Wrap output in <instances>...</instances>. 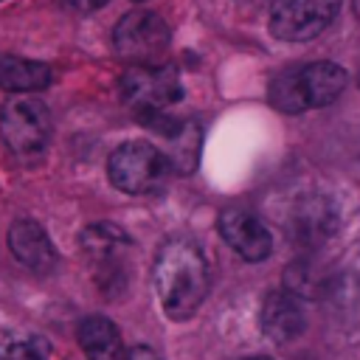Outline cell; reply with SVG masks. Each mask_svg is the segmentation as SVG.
Returning <instances> with one entry per match:
<instances>
[{
    "instance_id": "obj_1",
    "label": "cell",
    "mask_w": 360,
    "mask_h": 360,
    "mask_svg": "<svg viewBox=\"0 0 360 360\" xmlns=\"http://www.w3.org/2000/svg\"><path fill=\"white\" fill-rule=\"evenodd\" d=\"M152 281L158 301L172 321L191 318L202 307L211 281L202 248L188 236L166 239L155 256Z\"/></svg>"
},
{
    "instance_id": "obj_2",
    "label": "cell",
    "mask_w": 360,
    "mask_h": 360,
    "mask_svg": "<svg viewBox=\"0 0 360 360\" xmlns=\"http://www.w3.org/2000/svg\"><path fill=\"white\" fill-rule=\"evenodd\" d=\"M346 70L335 62H309L301 68H287L273 76L267 98L284 115H298L312 107H326L346 90Z\"/></svg>"
},
{
    "instance_id": "obj_3",
    "label": "cell",
    "mask_w": 360,
    "mask_h": 360,
    "mask_svg": "<svg viewBox=\"0 0 360 360\" xmlns=\"http://www.w3.org/2000/svg\"><path fill=\"white\" fill-rule=\"evenodd\" d=\"M121 96L135 118L155 129L169 115L166 110L183 98V82L172 65H132L121 76Z\"/></svg>"
},
{
    "instance_id": "obj_4",
    "label": "cell",
    "mask_w": 360,
    "mask_h": 360,
    "mask_svg": "<svg viewBox=\"0 0 360 360\" xmlns=\"http://www.w3.org/2000/svg\"><path fill=\"white\" fill-rule=\"evenodd\" d=\"M169 172L172 169H169L163 149H158L149 141H124L107 158L110 183L118 191L132 194V197L155 194L158 188H163Z\"/></svg>"
},
{
    "instance_id": "obj_5",
    "label": "cell",
    "mask_w": 360,
    "mask_h": 360,
    "mask_svg": "<svg viewBox=\"0 0 360 360\" xmlns=\"http://www.w3.org/2000/svg\"><path fill=\"white\" fill-rule=\"evenodd\" d=\"M51 132H53L51 110L34 93L14 96L0 107V135L17 158L22 160L39 158L51 143Z\"/></svg>"
},
{
    "instance_id": "obj_6",
    "label": "cell",
    "mask_w": 360,
    "mask_h": 360,
    "mask_svg": "<svg viewBox=\"0 0 360 360\" xmlns=\"http://www.w3.org/2000/svg\"><path fill=\"white\" fill-rule=\"evenodd\" d=\"M112 48L132 65H152L169 48V25L160 14L135 8L124 14L112 28Z\"/></svg>"
},
{
    "instance_id": "obj_7",
    "label": "cell",
    "mask_w": 360,
    "mask_h": 360,
    "mask_svg": "<svg viewBox=\"0 0 360 360\" xmlns=\"http://www.w3.org/2000/svg\"><path fill=\"white\" fill-rule=\"evenodd\" d=\"M338 11L340 0H273L267 25L281 42H307L323 34Z\"/></svg>"
},
{
    "instance_id": "obj_8",
    "label": "cell",
    "mask_w": 360,
    "mask_h": 360,
    "mask_svg": "<svg viewBox=\"0 0 360 360\" xmlns=\"http://www.w3.org/2000/svg\"><path fill=\"white\" fill-rule=\"evenodd\" d=\"M219 236L228 242V248L242 256L245 262H264L273 250V236L267 225L248 208H225L217 219Z\"/></svg>"
},
{
    "instance_id": "obj_9",
    "label": "cell",
    "mask_w": 360,
    "mask_h": 360,
    "mask_svg": "<svg viewBox=\"0 0 360 360\" xmlns=\"http://www.w3.org/2000/svg\"><path fill=\"white\" fill-rule=\"evenodd\" d=\"M6 242H8L11 256L31 273H51L56 267V248L37 219L11 222Z\"/></svg>"
},
{
    "instance_id": "obj_10",
    "label": "cell",
    "mask_w": 360,
    "mask_h": 360,
    "mask_svg": "<svg viewBox=\"0 0 360 360\" xmlns=\"http://www.w3.org/2000/svg\"><path fill=\"white\" fill-rule=\"evenodd\" d=\"M335 228H338V208L323 194H307L290 211V233L301 245H318Z\"/></svg>"
},
{
    "instance_id": "obj_11",
    "label": "cell",
    "mask_w": 360,
    "mask_h": 360,
    "mask_svg": "<svg viewBox=\"0 0 360 360\" xmlns=\"http://www.w3.org/2000/svg\"><path fill=\"white\" fill-rule=\"evenodd\" d=\"M307 326L304 307L290 290H276L262 304V332L276 343L295 340Z\"/></svg>"
},
{
    "instance_id": "obj_12",
    "label": "cell",
    "mask_w": 360,
    "mask_h": 360,
    "mask_svg": "<svg viewBox=\"0 0 360 360\" xmlns=\"http://www.w3.org/2000/svg\"><path fill=\"white\" fill-rule=\"evenodd\" d=\"M166 141V160L174 174H194L202 152V127L194 118H172L166 129H160Z\"/></svg>"
},
{
    "instance_id": "obj_13",
    "label": "cell",
    "mask_w": 360,
    "mask_h": 360,
    "mask_svg": "<svg viewBox=\"0 0 360 360\" xmlns=\"http://www.w3.org/2000/svg\"><path fill=\"white\" fill-rule=\"evenodd\" d=\"M76 338H79V346H82L87 360H127L121 332L104 315L82 318V323L76 329Z\"/></svg>"
},
{
    "instance_id": "obj_14",
    "label": "cell",
    "mask_w": 360,
    "mask_h": 360,
    "mask_svg": "<svg viewBox=\"0 0 360 360\" xmlns=\"http://www.w3.org/2000/svg\"><path fill=\"white\" fill-rule=\"evenodd\" d=\"M48 84H51V68L45 62L0 53V90L25 96V93H39Z\"/></svg>"
},
{
    "instance_id": "obj_15",
    "label": "cell",
    "mask_w": 360,
    "mask_h": 360,
    "mask_svg": "<svg viewBox=\"0 0 360 360\" xmlns=\"http://www.w3.org/2000/svg\"><path fill=\"white\" fill-rule=\"evenodd\" d=\"M79 245L84 248V253L90 259H96L98 264H107V262H115L118 253L132 245V239L115 222H90L79 233Z\"/></svg>"
},
{
    "instance_id": "obj_16",
    "label": "cell",
    "mask_w": 360,
    "mask_h": 360,
    "mask_svg": "<svg viewBox=\"0 0 360 360\" xmlns=\"http://www.w3.org/2000/svg\"><path fill=\"white\" fill-rule=\"evenodd\" d=\"M51 346L42 335H20L0 329V360H48Z\"/></svg>"
},
{
    "instance_id": "obj_17",
    "label": "cell",
    "mask_w": 360,
    "mask_h": 360,
    "mask_svg": "<svg viewBox=\"0 0 360 360\" xmlns=\"http://www.w3.org/2000/svg\"><path fill=\"white\" fill-rule=\"evenodd\" d=\"M70 11H79V14H90V11H98L104 8L110 0H62Z\"/></svg>"
},
{
    "instance_id": "obj_18",
    "label": "cell",
    "mask_w": 360,
    "mask_h": 360,
    "mask_svg": "<svg viewBox=\"0 0 360 360\" xmlns=\"http://www.w3.org/2000/svg\"><path fill=\"white\" fill-rule=\"evenodd\" d=\"M127 360H160L158 354H155V349H149V346H132L129 352H127Z\"/></svg>"
},
{
    "instance_id": "obj_19",
    "label": "cell",
    "mask_w": 360,
    "mask_h": 360,
    "mask_svg": "<svg viewBox=\"0 0 360 360\" xmlns=\"http://www.w3.org/2000/svg\"><path fill=\"white\" fill-rule=\"evenodd\" d=\"M245 360H273V357H267V354H256V357H245Z\"/></svg>"
},
{
    "instance_id": "obj_20",
    "label": "cell",
    "mask_w": 360,
    "mask_h": 360,
    "mask_svg": "<svg viewBox=\"0 0 360 360\" xmlns=\"http://www.w3.org/2000/svg\"><path fill=\"white\" fill-rule=\"evenodd\" d=\"M132 3H143V0H132Z\"/></svg>"
},
{
    "instance_id": "obj_21",
    "label": "cell",
    "mask_w": 360,
    "mask_h": 360,
    "mask_svg": "<svg viewBox=\"0 0 360 360\" xmlns=\"http://www.w3.org/2000/svg\"><path fill=\"white\" fill-rule=\"evenodd\" d=\"M248 3H250V0H248Z\"/></svg>"
},
{
    "instance_id": "obj_22",
    "label": "cell",
    "mask_w": 360,
    "mask_h": 360,
    "mask_svg": "<svg viewBox=\"0 0 360 360\" xmlns=\"http://www.w3.org/2000/svg\"><path fill=\"white\" fill-rule=\"evenodd\" d=\"M0 3H3V0H0Z\"/></svg>"
}]
</instances>
